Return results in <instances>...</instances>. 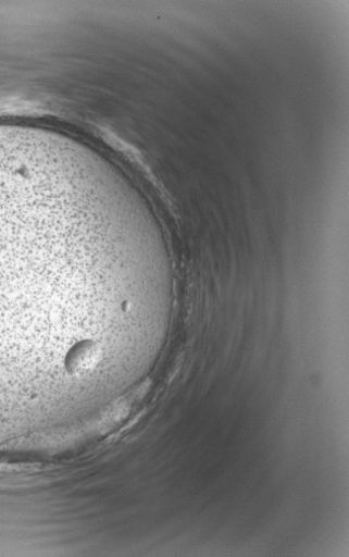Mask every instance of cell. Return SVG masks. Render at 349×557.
Here are the masks:
<instances>
[{"mask_svg":"<svg viewBox=\"0 0 349 557\" xmlns=\"http://www.w3.org/2000/svg\"><path fill=\"white\" fill-rule=\"evenodd\" d=\"M159 275L142 218L97 164L0 146V377L77 387L100 310L133 311Z\"/></svg>","mask_w":349,"mask_h":557,"instance_id":"obj_1","label":"cell"}]
</instances>
